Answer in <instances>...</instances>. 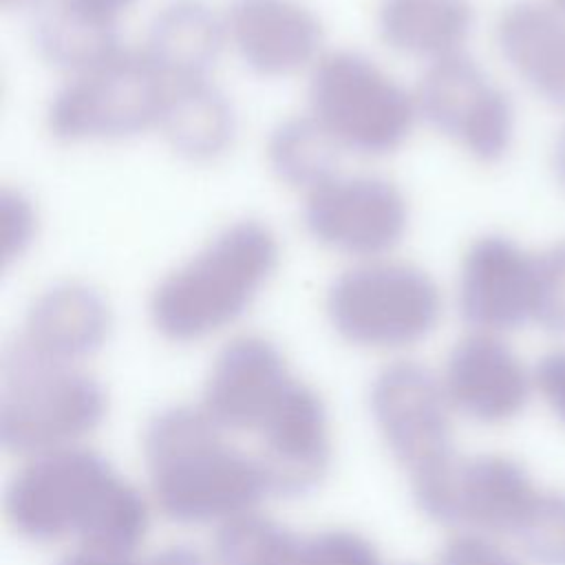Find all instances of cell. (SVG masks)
<instances>
[{
    "label": "cell",
    "mask_w": 565,
    "mask_h": 565,
    "mask_svg": "<svg viewBox=\"0 0 565 565\" xmlns=\"http://www.w3.org/2000/svg\"><path fill=\"white\" fill-rule=\"evenodd\" d=\"M223 49V24L203 0H172L150 22L146 57L166 82L207 79Z\"/></svg>",
    "instance_id": "19"
},
{
    "label": "cell",
    "mask_w": 565,
    "mask_h": 565,
    "mask_svg": "<svg viewBox=\"0 0 565 565\" xmlns=\"http://www.w3.org/2000/svg\"><path fill=\"white\" fill-rule=\"evenodd\" d=\"M534 320L565 333V241L534 256Z\"/></svg>",
    "instance_id": "26"
},
{
    "label": "cell",
    "mask_w": 565,
    "mask_h": 565,
    "mask_svg": "<svg viewBox=\"0 0 565 565\" xmlns=\"http://www.w3.org/2000/svg\"><path fill=\"white\" fill-rule=\"evenodd\" d=\"M309 108L342 150L369 157L399 148L417 113L406 88L355 51L318 60L309 79Z\"/></svg>",
    "instance_id": "5"
},
{
    "label": "cell",
    "mask_w": 565,
    "mask_h": 565,
    "mask_svg": "<svg viewBox=\"0 0 565 565\" xmlns=\"http://www.w3.org/2000/svg\"><path fill=\"white\" fill-rule=\"evenodd\" d=\"M26 2H31V0H2L4 7H22V4H26Z\"/></svg>",
    "instance_id": "34"
},
{
    "label": "cell",
    "mask_w": 565,
    "mask_h": 565,
    "mask_svg": "<svg viewBox=\"0 0 565 565\" xmlns=\"http://www.w3.org/2000/svg\"><path fill=\"white\" fill-rule=\"evenodd\" d=\"M225 29L241 60L260 75L302 68L322 44L320 20L298 0H232Z\"/></svg>",
    "instance_id": "16"
},
{
    "label": "cell",
    "mask_w": 565,
    "mask_h": 565,
    "mask_svg": "<svg viewBox=\"0 0 565 565\" xmlns=\"http://www.w3.org/2000/svg\"><path fill=\"white\" fill-rule=\"evenodd\" d=\"M110 331L104 296L84 282H57L42 291L29 313L22 340L38 353L73 364L102 349Z\"/></svg>",
    "instance_id": "17"
},
{
    "label": "cell",
    "mask_w": 565,
    "mask_h": 565,
    "mask_svg": "<svg viewBox=\"0 0 565 565\" xmlns=\"http://www.w3.org/2000/svg\"><path fill=\"white\" fill-rule=\"evenodd\" d=\"M104 386L73 364L51 360L22 338L0 362V441L13 455L35 457L77 446L106 415Z\"/></svg>",
    "instance_id": "3"
},
{
    "label": "cell",
    "mask_w": 565,
    "mask_h": 565,
    "mask_svg": "<svg viewBox=\"0 0 565 565\" xmlns=\"http://www.w3.org/2000/svg\"><path fill=\"white\" fill-rule=\"evenodd\" d=\"M450 402L444 382L430 369L411 360L386 364L371 384V413L393 452L413 479L450 459Z\"/></svg>",
    "instance_id": "9"
},
{
    "label": "cell",
    "mask_w": 565,
    "mask_h": 565,
    "mask_svg": "<svg viewBox=\"0 0 565 565\" xmlns=\"http://www.w3.org/2000/svg\"><path fill=\"white\" fill-rule=\"evenodd\" d=\"M472 20L468 0H382L377 9L380 35L391 49L433 62L461 53Z\"/></svg>",
    "instance_id": "21"
},
{
    "label": "cell",
    "mask_w": 565,
    "mask_h": 565,
    "mask_svg": "<svg viewBox=\"0 0 565 565\" xmlns=\"http://www.w3.org/2000/svg\"><path fill=\"white\" fill-rule=\"evenodd\" d=\"M311 565H382L369 539L351 530H324L309 534Z\"/></svg>",
    "instance_id": "27"
},
{
    "label": "cell",
    "mask_w": 565,
    "mask_h": 565,
    "mask_svg": "<svg viewBox=\"0 0 565 565\" xmlns=\"http://www.w3.org/2000/svg\"><path fill=\"white\" fill-rule=\"evenodd\" d=\"M437 565H521V561L486 534L466 532L441 547Z\"/></svg>",
    "instance_id": "28"
},
{
    "label": "cell",
    "mask_w": 565,
    "mask_h": 565,
    "mask_svg": "<svg viewBox=\"0 0 565 565\" xmlns=\"http://www.w3.org/2000/svg\"><path fill=\"white\" fill-rule=\"evenodd\" d=\"M457 302L481 333L523 327L534 320V256L505 236H481L463 256Z\"/></svg>",
    "instance_id": "14"
},
{
    "label": "cell",
    "mask_w": 565,
    "mask_h": 565,
    "mask_svg": "<svg viewBox=\"0 0 565 565\" xmlns=\"http://www.w3.org/2000/svg\"><path fill=\"white\" fill-rule=\"evenodd\" d=\"M276 265L278 241L265 223H232L154 287L150 320L172 342L201 340L241 318Z\"/></svg>",
    "instance_id": "2"
},
{
    "label": "cell",
    "mask_w": 565,
    "mask_h": 565,
    "mask_svg": "<svg viewBox=\"0 0 565 565\" xmlns=\"http://www.w3.org/2000/svg\"><path fill=\"white\" fill-rule=\"evenodd\" d=\"M57 565H139V563L132 558V554L77 545L73 552L64 554L57 561Z\"/></svg>",
    "instance_id": "30"
},
{
    "label": "cell",
    "mask_w": 565,
    "mask_h": 565,
    "mask_svg": "<svg viewBox=\"0 0 565 565\" xmlns=\"http://www.w3.org/2000/svg\"><path fill=\"white\" fill-rule=\"evenodd\" d=\"M534 382L552 411L565 422V349L550 351L539 360Z\"/></svg>",
    "instance_id": "29"
},
{
    "label": "cell",
    "mask_w": 565,
    "mask_h": 565,
    "mask_svg": "<svg viewBox=\"0 0 565 565\" xmlns=\"http://www.w3.org/2000/svg\"><path fill=\"white\" fill-rule=\"evenodd\" d=\"M291 380L285 355L271 340L238 335L218 351L201 408L221 430L256 433Z\"/></svg>",
    "instance_id": "13"
},
{
    "label": "cell",
    "mask_w": 565,
    "mask_h": 565,
    "mask_svg": "<svg viewBox=\"0 0 565 565\" xmlns=\"http://www.w3.org/2000/svg\"><path fill=\"white\" fill-rule=\"evenodd\" d=\"M124 479L106 457L90 448L49 450L15 472L4 494V512L13 530L31 541L49 543L88 536Z\"/></svg>",
    "instance_id": "4"
},
{
    "label": "cell",
    "mask_w": 565,
    "mask_h": 565,
    "mask_svg": "<svg viewBox=\"0 0 565 565\" xmlns=\"http://www.w3.org/2000/svg\"><path fill=\"white\" fill-rule=\"evenodd\" d=\"M554 170L558 181L565 185V126L561 128L558 137H556V146H554Z\"/></svg>",
    "instance_id": "33"
},
{
    "label": "cell",
    "mask_w": 565,
    "mask_h": 565,
    "mask_svg": "<svg viewBox=\"0 0 565 565\" xmlns=\"http://www.w3.org/2000/svg\"><path fill=\"white\" fill-rule=\"evenodd\" d=\"M146 565H205V561L190 545H170L157 552Z\"/></svg>",
    "instance_id": "32"
},
{
    "label": "cell",
    "mask_w": 565,
    "mask_h": 565,
    "mask_svg": "<svg viewBox=\"0 0 565 565\" xmlns=\"http://www.w3.org/2000/svg\"><path fill=\"white\" fill-rule=\"evenodd\" d=\"M516 539L534 563L565 565V494L539 492Z\"/></svg>",
    "instance_id": "25"
},
{
    "label": "cell",
    "mask_w": 565,
    "mask_h": 565,
    "mask_svg": "<svg viewBox=\"0 0 565 565\" xmlns=\"http://www.w3.org/2000/svg\"><path fill=\"white\" fill-rule=\"evenodd\" d=\"M413 494L419 510L437 523L514 536L539 497L525 468L501 455L455 457L413 479Z\"/></svg>",
    "instance_id": "8"
},
{
    "label": "cell",
    "mask_w": 565,
    "mask_h": 565,
    "mask_svg": "<svg viewBox=\"0 0 565 565\" xmlns=\"http://www.w3.org/2000/svg\"><path fill=\"white\" fill-rule=\"evenodd\" d=\"M168 143L192 161L221 157L234 139L236 117L227 97L207 79L168 82L157 124Z\"/></svg>",
    "instance_id": "20"
},
{
    "label": "cell",
    "mask_w": 565,
    "mask_h": 565,
    "mask_svg": "<svg viewBox=\"0 0 565 565\" xmlns=\"http://www.w3.org/2000/svg\"><path fill=\"white\" fill-rule=\"evenodd\" d=\"M497 42L516 75L545 102L565 108V15L539 2L508 7Z\"/></svg>",
    "instance_id": "18"
},
{
    "label": "cell",
    "mask_w": 565,
    "mask_h": 565,
    "mask_svg": "<svg viewBox=\"0 0 565 565\" xmlns=\"http://www.w3.org/2000/svg\"><path fill=\"white\" fill-rule=\"evenodd\" d=\"M203 408L159 411L143 433V457L154 501L181 525L225 523L254 512L269 483L260 461L223 437Z\"/></svg>",
    "instance_id": "1"
},
{
    "label": "cell",
    "mask_w": 565,
    "mask_h": 565,
    "mask_svg": "<svg viewBox=\"0 0 565 565\" xmlns=\"http://www.w3.org/2000/svg\"><path fill=\"white\" fill-rule=\"evenodd\" d=\"M552 7L565 15V0H552Z\"/></svg>",
    "instance_id": "35"
},
{
    "label": "cell",
    "mask_w": 565,
    "mask_h": 565,
    "mask_svg": "<svg viewBox=\"0 0 565 565\" xmlns=\"http://www.w3.org/2000/svg\"><path fill=\"white\" fill-rule=\"evenodd\" d=\"M269 163L278 179L309 192L331 181L342 148L313 117L282 121L269 137Z\"/></svg>",
    "instance_id": "24"
},
{
    "label": "cell",
    "mask_w": 565,
    "mask_h": 565,
    "mask_svg": "<svg viewBox=\"0 0 565 565\" xmlns=\"http://www.w3.org/2000/svg\"><path fill=\"white\" fill-rule=\"evenodd\" d=\"M166 88L143 51L119 49L53 95L46 124L62 141L135 137L159 124Z\"/></svg>",
    "instance_id": "7"
},
{
    "label": "cell",
    "mask_w": 565,
    "mask_h": 565,
    "mask_svg": "<svg viewBox=\"0 0 565 565\" xmlns=\"http://www.w3.org/2000/svg\"><path fill=\"white\" fill-rule=\"evenodd\" d=\"M216 565H311L309 536L247 512L221 523L214 536Z\"/></svg>",
    "instance_id": "23"
},
{
    "label": "cell",
    "mask_w": 565,
    "mask_h": 565,
    "mask_svg": "<svg viewBox=\"0 0 565 565\" xmlns=\"http://www.w3.org/2000/svg\"><path fill=\"white\" fill-rule=\"evenodd\" d=\"M68 4H73L75 9L95 15L99 20H108V22H117V18L130 9L137 0H66Z\"/></svg>",
    "instance_id": "31"
},
{
    "label": "cell",
    "mask_w": 565,
    "mask_h": 565,
    "mask_svg": "<svg viewBox=\"0 0 565 565\" xmlns=\"http://www.w3.org/2000/svg\"><path fill=\"white\" fill-rule=\"evenodd\" d=\"M307 232L322 245L351 254L377 256L393 249L408 225L404 194L380 177H333L309 192Z\"/></svg>",
    "instance_id": "11"
},
{
    "label": "cell",
    "mask_w": 565,
    "mask_h": 565,
    "mask_svg": "<svg viewBox=\"0 0 565 565\" xmlns=\"http://www.w3.org/2000/svg\"><path fill=\"white\" fill-rule=\"evenodd\" d=\"M256 459L276 497H302L320 486L331 461L327 408L305 382L291 380L256 430Z\"/></svg>",
    "instance_id": "12"
},
{
    "label": "cell",
    "mask_w": 565,
    "mask_h": 565,
    "mask_svg": "<svg viewBox=\"0 0 565 565\" xmlns=\"http://www.w3.org/2000/svg\"><path fill=\"white\" fill-rule=\"evenodd\" d=\"M444 388L452 408L483 424L516 417L532 391L519 355L492 333L459 340L446 362Z\"/></svg>",
    "instance_id": "15"
},
{
    "label": "cell",
    "mask_w": 565,
    "mask_h": 565,
    "mask_svg": "<svg viewBox=\"0 0 565 565\" xmlns=\"http://www.w3.org/2000/svg\"><path fill=\"white\" fill-rule=\"evenodd\" d=\"M327 313L351 344L402 349L435 331L441 296L435 280L415 265L366 263L331 282Z\"/></svg>",
    "instance_id": "6"
},
{
    "label": "cell",
    "mask_w": 565,
    "mask_h": 565,
    "mask_svg": "<svg viewBox=\"0 0 565 565\" xmlns=\"http://www.w3.org/2000/svg\"><path fill=\"white\" fill-rule=\"evenodd\" d=\"M33 42L51 66L73 75L97 66L121 49L117 22L88 15L66 0H46L38 7Z\"/></svg>",
    "instance_id": "22"
},
{
    "label": "cell",
    "mask_w": 565,
    "mask_h": 565,
    "mask_svg": "<svg viewBox=\"0 0 565 565\" xmlns=\"http://www.w3.org/2000/svg\"><path fill=\"white\" fill-rule=\"evenodd\" d=\"M417 113L479 161H499L512 141L510 97L463 53L435 60L417 84Z\"/></svg>",
    "instance_id": "10"
}]
</instances>
